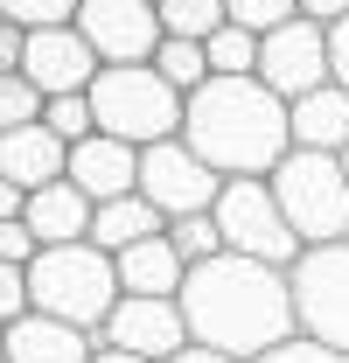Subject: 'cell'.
<instances>
[{
	"label": "cell",
	"instance_id": "cell-1",
	"mask_svg": "<svg viewBox=\"0 0 349 363\" xmlns=\"http://www.w3.org/2000/svg\"><path fill=\"white\" fill-rule=\"evenodd\" d=\"M174 301L189 315V342H210L238 363H259L287 335H301L287 266H265V259H245V252H217V259L189 266Z\"/></svg>",
	"mask_w": 349,
	"mask_h": 363
},
{
	"label": "cell",
	"instance_id": "cell-2",
	"mask_svg": "<svg viewBox=\"0 0 349 363\" xmlns=\"http://www.w3.org/2000/svg\"><path fill=\"white\" fill-rule=\"evenodd\" d=\"M182 140L217 168V175H272L294 147L287 98L265 77H210L182 105Z\"/></svg>",
	"mask_w": 349,
	"mask_h": 363
},
{
	"label": "cell",
	"instance_id": "cell-3",
	"mask_svg": "<svg viewBox=\"0 0 349 363\" xmlns=\"http://www.w3.org/2000/svg\"><path fill=\"white\" fill-rule=\"evenodd\" d=\"M28 294H35L43 315L77 321V328L98 335L126 286H119V259L98 252L91 238H77V245H43V252L28 259Z\"/></svg>",
	"mask_w": 349,
	"mask_h": 363
},
{
	"label": "cell",
	"instance_id": "cell-4",
	"mask_svg": "<svg viewBox=\"0 0 349 363\" xmlns=\"http://www.w3.org/2000/svg\"><path fill=\"white\" fill-rule=\"evenodd\" d=\"M182 91L154 70V63H105L91 77V112H98V133L133 140V147H154V140L182 133Z\"/></svg>",
	"mask_w": 349,
	"mask_h": 363
},
{
	"label": "cell",
	"instance_id": "cell-5",
	"mask_svg": "<svg viewBox=\"0 0 349 363\" xmlns=\"http://www.w3.org/2000/svg\"><path fill=\"white\" fill-rule=\"evenodd\" d=\"M272 196L287 210V224L301 230V245H336L349 238V161L321 147H287V161L272 168Z\"/></svg>",
	"mask_w": 349,
	"mask_h": 363
},
{
	"label": "cell",
	"instance_id": "cell-6",
	"mask_svg": "<svg viewBox=\"0 0 349 363\" xmlns=\"http://www.w3.org/2000/svg\"><path fill=\"white\" fill-rule=\"evenodd\" d=\"M210 217L223 230V252H245V259H265V266H294L307 252L301 230L279 210V196H272V175H223Z\"/></svg>",
	"mask_w": 349,
	"mask_h": 363
},
{
	"label": "cell",
	"instance_id": "cell-7",
	"mask_svg": "<svg viewBox=\"0 0 349 363\" xmlns=\"http://www.w3.org/2000/svg\"><path fill=\"white\" fill-rule=\"evenodd\" d=\"M287 286H294V321H301V335L328 342V350H349V238L307 245L301 259L287 266Z\"/></svg>",
	"mask_w": 349,
	"mask_h": 363
},
{
	"label": "cell",
	"instance_id": "cell-8",
	"mask_svg": "<svg viewBox=\"0 0 349 363\" xmlns=\"http://www.w3.org/2000/svg\"><path fill=\"white\" fill-rule=\"evenodd\" d=\"M223 175L189 147V140H154V147H140V196L161 210V217H196V210H210L217 203Z\"/></svg>",
	"mask_w": 349,
	"mask_h": 363
},
{
	"label": "cell",
	"instance_id": "cell-9",
	"mask_svg": "<svg viewBox=\"0 0 349 363\" xmlns=\"http://www.w3.org/2000/svg\"><path fill=\"white\" fill-rule=\"evenodd\" d=\"M259 77L279 91V98H301V91L328 84V77H336V63H328V21L294 14V21H279L272 35H259Z\"/></svg>",
	"mask_w": 349,
	"mask_h": 363
},
{
	"label": "cell",
	"instance_id": "cell-10",
	"mask_svg": "<svg viewBox=\"0 0 349 363\" xmlns=\"http://www.w3.org/2000/svg\"><path fill=\"white\" fill-rule=\"evenodd\" d=\"M77 28L98 49V63H154L161 49V0H84Z\"/></svg>",
	"mask_w": 349,
	"mask_h": 363
},
{
	"label": "cell",
	"instance_id": "cell-11",
	"mask_svg": "<svg viewBox=\"0 0 349 363\" xmlns=\"http://www.w3.org/2000/svg\"><path fill=\"white\" fill-rule=\"evenodd\" d=\"M98 342L133 350V357H147V363H168L174 350L189 342V315H182L174 294H119V308L105 315Z\"/></svg>",
	"mask_w": 349,
	"mask_h": 363
},
{
	"label": "cell",
	"instance_id": "cell-12",
	"mask_svg": "<svg viewBox=\"0 0 349 363\" xmlns=\"http://www.w3.org/2000/svg\"><path fill=\"white\" fill-rule=\"evenodd\" d=\"M21 70H28V84L43 91V98H56V91H91V77L105 63H98V49L84 43L77 21H56V28H28Z\"/></svg>",
	"mask_w": 349,
	"mask_h": 363
},
{
	"label": "cell",
	"instance_id": "cell-13",
	"mask_svg": "<svg viewBox=\"0 0 349 363\" xmlns=\"http://www.w3.org/2000/svg\"><path fill=\"white\" fill-rule=\"evenodd\" d=\"M7 363H91L98 357V335L77 328V321H56L43 308H28L21 321H7V342H0Z\"/></svg>",
	"mask_w": 349,
	"mask_h": 363
},
{
	"label": "cell",
	"instance_id": "cell-14",
	"mask_svg": "<svg viewBox=\"0 0 349 363\" xmlns=\"http://www.w3.org/2000/svg\"><path fill=\"white\" fill-rule=\"evenodd\" d=\"M0 175L21 182V189H49V182L70 175V140L56 133L49 119H28L14 133H0Z\"/></svg>",
	"mask_w": 349,
	"mask_h": 363
},
{
	"label": "cell",
	"instance_id": "cell-15",
	"mask_svg": "<svg viewBox=\"0 0 349 363\" xmlns=\"http://www.w3.org/2000/svg\"><path fill=\"white\" fill-rule=\"evenodd\" d=\"M70 182L84 189L91 203H112V196H133L140 189V147L112 133H91L70 147Z\"/></svg>",
	"mask_w": 349,
	"mask_h": 363
},
{
	"label": "cell",
	"instance_id": "cell-16",
	"mask_svg": "<svg viewBox=\"0 0 349 363\" xmlns=\"http://www.w3.org/2000/svg\"><path fill=\"white\" fill-rule=\"evenodd\" d=\"M287 126H294V147H321V154H343L349 147V91L328 77V84L287 98Z\"/></svg>",
	"mask_w": 349,
	"mask_h": 363
},
{
	"label": "cell",
	"instance_id": "cell-17",
	"mask_svg": "<svg viewBox=\"0 0 349 363\" xmlns=\"http://www.w3.org/2000/svg\"><path fill=\"white\" fill-rule=\"evenodd\" d=\"M91 217H98V203L70 175L49 182V189H28V230L43 245H77V238H91Z\"/></svg>",
	"mask_w": 349,
	"mask_h": 363
},
{
	"label": "cell",
	"instance_id": "cell-18",
	"mask_svg": "<svg viewBox=\"0 0 349 363\" xmlns=\"http://www.w3.org/2000/svg\"><path fill=\"white\" fill-rule=\"evenodd\" d=\"M182 279H189V259L168 245V230L119 252V286L126 294H182Z\"/></svg>",
	"mask_w": 349,
	"mask_h": 363
},
{
	"label": "cell",
	"instance_id": "cell-19",
	"mask_svg": "<svg viewBox=\"0 0 349 363\" xmlns=\"http://www.w3.org/2000/svg\"><path fill=\"white\" fill-rule=\"evenodd\" d=\"M161 230H168V217H161V210H154V203L133 189V196H112V203H98V217H91V245L119 259L126 245H140V238H161Z\"/></svg>",
	"mask_w": 349,
	"mask_h": 363
},
{
	"label": "cell",
	"instance_id": "cell-20",
	"mask_svg": "<svg viewBox=\"0 0 349 363\" xmlns=\"http://www.w3.org/2000/svg\"><path fill=\"white\" fill-rule=\"evenodd\" d=\"M154 70H161V77H168L182 98H189L196 84H210V77H217V70H210V43H189V35H161V49H154Z\"/></svg>",
	"mask_w": 349,
	"mask_h": 363
},
{
	"label": "cell",
	"instance_id": "cell-21",
	"mask_svg": "<svg viewBox=\"0 0 349 363\" xmlns=\"http://www.w3.org/2000/svg\"><path fill=\"white\" fill-rule=\"evenodd\" d=\"M223 21H231L223 0H161V28L168 35H189V43H210Z\"/></svg>",
	"mask_w": 349,
	"mask_h": 363
},
{
	"label": "cell",
	"instance_id": "cell-22",
	"mask_svg": "<svg viewBox=\"0 0 349 363\" xmlns=\"http://www.w3.org/2000/svg\"><path fill=\"white\" fill-rule=\"evenodd\" d=\"M210 70H223V77H259V35L238 28V21H223L217 35H210Z\"/></svg>",
	"mask_w": 349,
	"mask_h": 363
},
{
	"label": "cell",
	"instance_id": "cell-23",
	"mask_svg": "<svg viewBox=\"0 0 349 363\" xmlns=\"http://www.w3.org/2000/svg\"><path fill=\"white\" fill-rule=\"evenodd\" d=\"M168 245L189 259V266H203V259H217L223 252V230L210 210H196V217H168Z\"/></svg>",
	"mask_w": 349,
	"mask_h": 363
},
{
	"label": "cell",
	"instance_id": "cell-24",
	"mask_svg": "<svg viewBox=\"0 0 349 363\" xmlns=\"http://www.w3.org/2000/svg\"><path fill=\"white\" fill-rule=\"evenodd\" d=\"M43 91L28 84V70H0V133H14V126H28V119H43Z\"/></svg>",
	"mask_w": 349,
	"mask_h": 363
},
{
	"label": "cell",
	"instance_id": "cell-25",
	"mask_svg": "<svg viewBox=\"0 0 349 363\" xmlns=\"http://www.w3.org/2000/svg\"><path fill=\"white\" fill-rule=\"evenodd\" d=\"M43 119H49V126H56L63 140H70V147L98 133V112H91V91H56V98L43 105Z\"/></svg>",
	"mask_w": 349,
	"mask_h": 363
},
{
	"label": "cell",
	"instance_id": "cell-26",
	"mask_svg": "<svg viewBox=\"0 0 349 363\" xmlns=\"http://www.w3.org/2000/svg\"><path fill=\"white\" fill-rule=\"evenodd\" d=\"M84 0H0V14L14 28H56V21H77Z\"/></svg>",
	"mask_w": 349,
	"mask_h": 363
},
{
	"label": "cell",
	"instance_id": "cell-27",
	"mask_svg": "<svg viewBox=\"0 0 349 363\" xmlns=\"http://www.w3.org/2000/svg\"><path fill=\"white\" fill-rule=\"evenodd\" d=\"M223 7H231V21H238V28H252V35H272L279 21H294V14H301L294 0H223Z\"/></svg>",
	"mask_w": 349,
	"mask_h": 363
},
{
	"label": "cell",
	"instance_id": "cell-28",
	"mask_svg": "<svg viewBox=\"0 0 349 363\" xmlns=\"http://www.w3.org/2000/svg\"><path fill=\"white\" fill-rule=\"evenodd\" d=\"M28 308H35V294H28V266L0 259V321H21Z\"/></svg>",
	"mask_w": 349,
	"mask_h": 363
},
{
	"label": "cell",
	"instance_id": "cell-29",
	"mask_svg": "<svg viewBox=\"0 0 349 363\" xmlns=\"http://www.w3.org/2000/svg\"><path fill=\"white\" fill-rule=\"evenodd\" d=\"M259 363H349V350H328V342H314V335H287V342L265 350Z\"/></svg>",
	"mask_w": 349,
	"mask_h": 363
},
{
	"label": "cell",
	"instance_id": "cell-30",
	"mask_svg": "<svg viewBox=\"0 0 349 363\" xmlns=\"http://www.w3.org/2000/svg\"><path fill=\"white\" fill-rule=\"evenodd\" d=\"M35 252H43V238L28 230V217H7V224H0V259H14V266H28Z\"/></svg>",
	"mask_w": 349,
	"mask_h": 363
},
{
	"label": "cell",
	"instance_id": "cell-31",
	"mask_svg": "<svg viewBox=\"0 0 349 363\" xmlns=\"http://www.w3.org/2000/svg\"><path fill=\"white\" fill-rule=\"evenodd\" d=\"M328 63H336V84L349 91V14H343V21H328Z\"/></svg>",
	"mask_w": 349,
	"mask_h": 363
},
{
	"label": "cell",
	"instance_id": "cell-32",
	"mask_svg": "<svg viewBox=\"0 0 349 363\" xmlns=\"http://www.w3.org/2000/svg\"><path fill=\"white\" fill-rule=\"evenodd\" d=\"M21 49H28V28H14L0 14V70H21Z\"/></svg>",
	"mask_w": 349,
	"mask_h": 363
},
{
	"label": "cell",
	"instance_id": "cell-33",
	"mask_svg": "<svg viewBox=\"0 0 349 363\" xmlns=\"http://www.w3.org/2000/svg\"><path fill=\"white\" fill-rule=\"evenodd\" d=\"M7 217H28V189L0 175V224H7Z\"/></svg>",
	"mask_w": 349,
	"mask_h": 363
},
{
	"label": "cell",
	"instance_id": "cell-34",
	"mask_svg": "<svg viewBox=\"0 0 349 363\" xmlns=\"http://www.w3.org/2000/svg\"><path fill=\"white\" fill-rule=\"evenodd\" d=\"M168 363H238V357H223V350H210V342H182Z\"/></svg>",
	"mask_w": 349,
	"mask_h": 363
},
{
	"label": "cell",
	"instance_id": "cell-35",
	"mask_svg": "<svg viewBox=\"0 0 349 363\" xmlns=\"http://www.w3.org/2000/svg\"><path fill=\"white\" fill-rule=\"evenodd\" d=\"M294 7H301L307 21H343L349 14V0H294Z\"/></svg>",
	"mask_w": 349,
	"mask_h": 363
},
{
	"label": "cell",
	"instance_id": "cell-36",
	"mask_svg": "<svg viewBox=\"0 0 349 363\" xmlns=\"http://www.w3.org/2000/svg\"><path fill=\"white\" fill-rule=\"evenodd\" d=\"M91 363H147V357H133V350H112V342H98V357Z\"/></svg>",
	"mask_w": 349,
	"mask_h": 363
},
{
	"label": "cell",
	"instance_id": "cell-37",
	"mask_svg": "<svg viewBox=\"0 0 349 363\" xmlns=\"http://www.w3.org/2000/svg\"><path fill=\"white\" fill-rule=\"evenodd\" d=\"M0 342H7V321H0Z\"/></svg>",
	"mask_w": 349,
	"mask_h": 363
},
{
	"label": "cell",
	"instance_id": "cell-38",
	"mask_svg": "<svg viewBox=\"0 0 349 363\" xmlns=\"http://www.w3.org/2000/svg\"><path fill=\"white\" fill-rule=\"evenodd\" d=\"M343 161H349V147H343Z\"/></svg>",
	"mask_w": 349,
	"mask_h": 363
},
{
	"label": "cell",
	"instance_id": "cell-39",
	"mask_svg": "<svg viewBox=\"0 0 349 363\" xmlns=\"http://www.w3.org/2000/svg\"><path fill=\"white\" fill-rule=\"evenodd\" d=\"M0 363H7V357H0Z\"/></svg>",
	"mask_w": 349,
	"mask_h": 363
}]
</instances>
